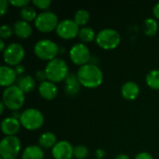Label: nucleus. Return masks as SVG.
I'll list each match as a JSON object with an SVG mask.
<instances>
[{
  "label": "nucleus",
  "mask_w": 159,
  "mask_h": 159,
  "mask_svg": "<svg viewBox=\"0 0 159 159\" xmlns=\"http://www.w3.org/2000/svg\"><path fill=\"white\" fill-rule=\"evenodd\" d=\"M76 75L81 86L89 89L98 88L103 81L102 71L96 64L90 62L80 66L77 70Z\"/></svg>",
  "instance_id": "nucleus-1"
},
{
  "label": "nucleus",
  "mask_w": 159,
  "mask_h": 159,
  "mask_svg": "<svg viewBox=\"0 0 159 159\" xmlns=\"http://www.w3.org/2000/svg\"><path fill=\"white\" fill-rule=\"evenodd\" d=\"M45 72L48 80L55 84L64 81L69 74L67 62L61 58H55L49 61L45 67Z\"/></svg>",
  "instance_id": "nucleus-2"
},
{
  "label": "nucleus",
  "mask_w": 159,
  "mask_h": 159,
  "mask_svg": "<svg viewBox=\"0 0 159 159\" xmlns=\"http://www.w3.org/2000/svg\"><path fill=\"white\" fill-rule=\"evenodd\" d=\"M24 92L15 84L4 89L2 94V102L6 107L13 112L19 111L24 104Z\"/></svg>",
  "instance_id": "nucleus-3"
},
{
  "label": "nucleus",
  "mask_w": 159,
  "mask_h": 159,
  "mask_svg": "<svg viewBox=\"0 0 159 159\" xmlns=\"http://www.w3.org/2000/svg\"><path fill=\"white\" fill-rule=\"evenodd\" d=\"M44 120L42 112L35 108H27L23 110L20 116V125L28 130L40 129L44 124Z\"/></svg>",
  "instance_id": "nucleus-4"
},
{
  "label": "nucleus",
  "mask_w": 159,
  "mask_h": 159,
  "mask_svg": "<svg viewBox=\"0 0 159 159\" xmlns=\"http://www.w3.org/2000/svg\"><path fill=\"white\" fill-rule=\"evenodd\" d=\"M95 40L100 48L110 50L118 47L121 41V36L116 30L112 28H105L97 34Z\"/></svg>",
  "instance_id": "nucleus-5"
},
{
  "label": "nucleus",
  "mask_w": 159,
  "mask_h": 159,
  "mask_svg": "<svg viewBox=\"0 0 159 159\" xmlns=\"http://www.w3.org/2000/svg\"><path fill=\"white\" fill-rule=\"evenodd\" d=\"M34 52L40 60L49 61L56 58L59 53V47L50 39H40L34 44Z\"/></svg>",
  "instance_id": "nucleus-6"
},
{
  "label": "nucleus",
  "mask_w": 159,
  "mask_h": 159,
  "mask_svg": "<svg viewBox=\"0 0 159 159\" xmlns=\"http://www.w3.org/2000/svg\"><path fill=\"white\" fill-rule=\"evenodd\" d=\"M21 149L20 140L17 136H5L0 142V157L16 159Z\"/></svg>",
  "instance_id": "nucleus-7"
},
{
  "label": "nucleus",
  "mask_w": 159,
  "mask_h": 159,
  "mask_svg": "<svg viewBox=\"0 0 159 159\" xmlns=\"http://www.w3.org/2000/svg\"><path fill=\"white\" fill-rule=\"evenodd\" d=\"M58 16L52 11H43L39 13L34 20V26L42 33H50L56 30L59 24Z\"/></svg>",
  "instance_id": "nucleus-8"
},
{
  "label": "nucleus",
  "mask_w": 159,
  "mask_h": 159,
  "mask_svg": "<svg viewBox=\"0 0 159 159\" xmlns=\"http://www.w3.org/2000/svg\"><path fill=\"white\" fill-rule=\"evenodd\" d=\"M25 56V49L20 43H11L7 46L3 52L4 61L8 66L19 65Z\"/></svg>",
  "instance_id": "nucleus-9"
},
{
  "label": "nucleus",
  "mask_w": 159,
  "mask_h": 159,
  "mask_svg": "<svg viewBox=\"0 0 159 159\" xmlns=\"http://www.w3.org/2000/svg\"><path fill=\"white\" fill-rule=\"evenodd\" d=\"M69 56L73 63L78 66H83L89 63L90 60V51L88 46L84 43H77L71 48Z\"/></svg>",
  "instance_id": "nucleus-10"
},
{
  "label": "nucleus",
  "mask_w": 159,
  "mask_h": 159,
  "mask_svg": "<svg viewBox=\"0 0 159 159\" xmlns=\"http://www.w3.org/2000/svg\"><path fill=\"white\" fill-rule=\"evenodd\" d=\"M79 30V26L74 20L64 19L59 22L56 28V33L62 39H73L78 35Z\"/></svg>",
  "instance_id": "nucleus-11"
},
{
  "label": "nucleus",
  "mask_w": 159,
  "mask_h": 159,
  "mask_svg": "<svg viewBox=\"0 0 159 159\" xmlns=\"http://www.w3.org/2000/svg\"><path fill=\"white\" fill-rule=\"evenodd\" d=\"M54 159H72L74 157V147L67 141H60L51 150Z\"/></svg>",
  "instance_id": "nucleus-12"
},
{
  "label": "nucleus",
  "mask_w": 159,
  "mask_h": 159,
  "mask_svg": "<svg viewBox=\"0 0 159 159\" xmlns=\"http://www.w3.org/2000/svg\"><path fill=\"white\" fill-rule=\"evenodd\" d=\"M81 84L78 81L76 74L71 72L64 80V92L69 97L76 96L80 91Z\"/></svg>",
  "instance_id": "nucleus-13"
},
{
  "label": "nucleus",
  "mask_w": 159,
  "mask_h": 159,
  "mask_svg": "<svg viewBox=\"0 0 159 159\" xmlns=\"http://www.w3.org/2000/svg\"><path fill=\"white\" fill-rule=\"evenodd\" d=\"M20 119L7 116L5 117L1 122V130L6 136H16L20 128Z\"/></svg>",
  "instance_id": "nucleus-14"
},
{
  "label": "nucleus",
  "mask_w": 159,
  "mask_h": 159,
  "mask_svg": "<svg viewBox=\"0 0 159 159\" xmlns=\"http://www.w3.org/2000/svg\"><path fill=\"white\" fill-rule=\"evenodd\" d=\"M17 74L15 69L8 65H1L0 67V84L2 87L7 88L17 81Z\"/></svg>",
  "instance_id": "nucleus-15"
},
{
  "label": "nucleus",
  "mask_w": 159,
  "mask_h": 159,
  "mask_svg": "<svg viewBox=\"0 0 159 159\" xmlns=\"http://www.w3.org/2000/svg\"><path fill=\"white\" fill-rule=\"evenodd\" d=\"M38 92L40 96L48 101L54 100L58 95V88L55 83L46 80L39 84L38 86Z\"/></svg>",
  "instance_id": "nucleus-16"
},
{
  "label": "nucleus",
  "mask_w": 159,
  "mask_h": 159,
  "mask_svg": "<svg viewBox=\"0 0 159 159\" xmlns=\"http://www.w3.org/2000/svg\"><path fill=\"white\" fill-rule=\"evenodd\" d=\"M14 34L19 37V38H28L32 33H33V28L31 24L28 21H25L23 20H19L15 21V23L12 26Z\"/></svg>",
  "instance_id": "nucleus-17"
},
{
  "label": "nucleus",
  "mask_w": 159,
  "mask_h": 159,
  "mask_svg": "<svg viewBox=\"0 0 159 159\" xmlns=\"http://www.w3.org/2000/svg\"><path fill=\"white\" fill-rule=\"evenodd\" d=\"M140 93V88L137 83L133 81H128L123 84L121 88V94L125 100L133 101L135 100Z\"/></svg>",
  "instance_id": "nucleus-18"
},
{
  "label": "nucleus",
  "mask_w": 159,
  "mask_h": 159,
  "mask_svg": "<svg viewBox=\"0 0 159 159\" xmlns=\"http://www.w3.org/2000/svg\"><path fill=\"white\" fill-rule=\"evenodd\" d=\"M16 85L24 93H30L35 89L36 80L34 77H33L30 75H20L17 78Z\"/></svg>",
  "instance_id": "nucleus-19"
},
{
  "label": "nucleus",
  "mask_w": 159,
  "mask_h": 159,
  "mask_svg": "<svg viewBox=\"0 0 159 159\" xmlns=\"http://www.w3.org/2000/svg\"><path fill=\"white\" fill-rule=\"evenodd\" d=\"M57 143V137L51 131H46L42 133L38 139V144L42 149L53 148Z\"/></svg>",
  "instance_id": "nucleus-20"
},
{
  "label": "nucleus",
  "mask_w": 159,
  "mask_h": 159,
  "mask_svg": "<svg viewBox=\"0 0 159 159\" xmlns=\"http://www.w3.org/2000/svg\"><path fill=\"white\" fill-rule=\"evenodd\" d=\"M21 159H44V151L39 145H29L22 151Z\"/></svg>",
  "instance_id": "nucleus-21"
},
{
  "label": "nucleus",
  "mask_w": 159,
  "mask_h": 159,
  "mask_svg": "<svg viewBox=\"0 0 159 159\" xmlns=\"http://www.w3.org/2000/svg\"><path fill=\"white\" fill-rule=\"evenodd\" d=\"M96 33L94 31L93 28L89 27V26H84L81 27L79 30V34H78V37L79 39L83 42V43H89L93 41L94 39H96Z\"/></svg>",
  "instance_id": "nucleus-22"
},
{
  "label": "nucleus",
  "mask_w": 159,
  "mask_h": 159,
  "mask_svg": "<svg viewBox=\"0 0 159 159\" xmlns=\"http://www.w3.org/2000/svg\"><path fill=\"white\" fill-rule=\"evenodd\" d=\"M90 14L87 9H78L74 15V20L80 27L86 26V24L89 21Z\"/></svg>",
  "instance_id": "nucleus-23"
},
{
  "label": "nucleus",
  "mask_w": 159,
  "mask_h": 159,
  "mask_svg": "<svg viewBox=\"0 0 159 159\" xmlns=\"http://www.w3.org/2000/svg\"><path fill=\"white\" fill-rule=\"evenodd\" d=\"M158 29L157 20L153 18H147L143 22V32L148 36H154Z\"/></svg>",
  "instance_id": "nucleus-24"
},
{
  "label": "nucleus",
  "mask_w": 159,
  "mask_h": 159,
  "mask_svg": "<svg viewBox=\"0 0 159 159\" xmlns=\"http://www.w3.org/2000/svg\"><path fill=\"white\" fill-rule=\"evenodd\" d=\"M147 86L152 89H159V70L150 71L145 77Z\"/></svg>",
  "instance_id": "nucleus-25"
},
{
  "label": "nucleus",
  "mask_w": 159,
  "mask_h": 159,
  "mask_svg": "<svg viewBox=\"0 0 159 159\" xmlns=\"http://www.w3.org/2000/svg\"><path fill=\"white\" fill-rule=\"evenodd\" d=\"M20 15L21 17V20H25V21H32V20H35L36 17H37V13L36 10L34 7L31 6H26L22 8H20Z\"/></svg>",
  "instance_id": "nucleus-26"
},
{
  "label": "nucleus",
  "mask_w": 159,
  "mask_h": 159,
  "mask_svg": "<svg viewBox=\"0 0 159 159\" xmlns=\"http://www.w3.org/2000/svg\"><path fill=\"white\" fill-rule=\"evenodd\" d=\"M89 156V149L85 145H76L74 147V157L76 159H86Z\"/></svg>",
  "instance_id": "nucleus-27"
},
{
  "label": "nucleus",
  "mask_w": 159,
  "mask_h": 159,
  "mask_svg": "<svg viewBox=\"0 0 159 159\" xmlns=\"http://www.w3.org/2000/svg\"><path fill=\"white\" fill-rule=\"evenodd\" d=\"M13 28L10 27L7 24H3L0 27V37L1 39H7L9 37H11L12 34H13Z\"/></svg>",
  "instance_id": "nucleus-28"
},
{
  "label": "nucleus",
  "mask_w": 159,
  "mask_h": 159,
  "mask_svg": "<svg viewBox=\"0 0 159 159\" xmlns=\"http://www.w3.org/2000/svg\"><path fill=\"white\" fill-rule=\"evenodd\" d=\"M33 4L40 9H47L51 5V1L50 0H34Z\"/></svg>",
  "instance_id": "nucleus-29"
},
{
  "label": "nucleus",
  "mask_w": 159,
  "mask_h": 159,
  "mask_svg": "<svg viewBox=\"0 0 159 159\" xmlns=\"http://www.w3.org/2000/svg\"><path fill=\"white\" fill-rule=\"evenodd\" d=\"M34 78H35L36 81H38V82H40V83H42V82L48 80L45 70H37V71L35 72V74H34Z\"/></svg>",
  "instance_id": "nucleus-30"
},
{
  "label": "nucleus",
  "mask_w": 159,
  "mask_h": 159,
  "mask_svg": "<svg viewBox=\"0 0 159 159\" xmlns=\"http://www.w3.org/2000/svg\"><path fill=\"white\" fill-rule=\"evenodd\" d=\"M9 4H11L12 6H15L17 7H24L26 6H28L30 4V1L29 0H10L8 1Z\"/></svg>",
  "instance_id": "nucleus-31"
},
{
  "label": "nucleus",
  "mask_w": 159,
  "mask_h": 159,
  "mask_svg": "<svg viewBox=\"0 0 159 159\" xmlns=\"http://www.w3.org/2000/svg\"><path fill=\"white\" fill-rule=\"evenodd\" d=\"M9 2L7 0H1L0 1V9H1V16H4L6 12L7 11Z\"/></svg>",
  "instance_id": "nucleus-32"
},
{
  "label": "nucleus",
  "mask_w": 159,
  "mask_h": 159,
  "mask_svg": "<svg viewBox=\"0 0 159 159\" xmlns=\"http://www.w3.org/2000/svg\"><path fill=\"white\" fill-rule=\"evenodd\" d=\"M135 159H154V157L147 152H142L135 157Z\"/></svg>",
  "instance_id": "nucleus-33"
},
{
  "label": "nucleus",
  "mask_w": 159,
  "mask_h": 159,
  "mask_svg": "<svg viewBox=\"0 0 159 159\" xmlns=\"http://www.w3.org/2000/svg\"><path fill=\"white\" fill-rule=\"evenodd\" d=\"M15 72H16V74L19 75V76H20V75H23V74H24V72H25V68H24V66L23 65H21V64H19V65H17V66H15Z\"/></svg>",
  "instance_id": "nucleus-34"
},
{
  "label": "nucleus",
  "mask_w": 159,
  "mask_h": 159,
  "mask_svg": "<svg viewBox=\"0 0 159 159\" xmlns=\"http://www.w3.org/2000/svg\"><path fill=\"white\" fill-rule=\"evenodd\" d=\"M153 14H154V16L157 19H159V2L154 6V7H153Z\"/></svg>",
  "instance_id": "nucleus-35"
},
{
  "label": "nucleus",
  "mask_w": 159,
  "mask_h": 159,
  "mask_svg": "<svg viewBox=\"0 0 159 159\" xmlns=\"http://www.w3.org/2000/svg\"><path fill=\"white\" fill-rule=\"evenodd\" d=\"M115 159H130V158H129V157L128 155H125V154H120V155L116 156Z\"/></svg>",
  "instance_id": "nucleus-36"
},
{
  "label": "nucleus",
  "mask_w": 159,
  "mask_h": 159,
  "mask_svg": "<svg viewBox=\"0 0 159 159\" xmlns=\"http://www.w3.org/2000/svg\"><path fill=\"white\" fill-rule=\"evenodd\" d=\"M6 45H5V42H4V40L3 39H1L0 40V50L2 51V52H4L5 51V49H6Z\"/></svg>",
  "instance_id": "nucleus-37"
},
{
  "label": "nucleus",
  "mask_w": 159,
  "mask_h": 159,
  "mask_svg": "<svg viewBox=\"0 0 159 159\" xmlns=\"http://www.w3.org/2000/svg\"><path fill=\"white\" fill-rule=\"evenodd\" d=\"M96 155L98 156V158H101L102 159V156L104 155V152L102 150V149H99L97 152H96Z\"/></svg>",
  "instance_id": "nucleus-38"
},
{
  "label": "nucleus",
  "mask_w": 159,
  "mask_h": 159,
  "mask_svg": "<svg viewBox=\"0 0 159 159\" xmlns=\"http://www.w3.org/2000/svg\"><path fill=\"white\" fill-rule=\"evenodd\" d=\"M5 104H4V102H0V114L2 115L3 113H4V110H5Z\"/></svg>",
  "instance_id": "nucleus-39"
},
{
  "label": "nucleus",
  "mask_w": 159,
  "mask_h": 159,
  "mask_svg": "<svg viewBox=\"0 0 159 159\" xmlns=\"http://www.w3.org/2000/svg\"><path fill=\"white\" fill-rule=\"evenodd\" d=\"M96 159H101V158H96Z\"/></svg>",
  "instance_id": "nucleus-40"
}]
</instances>
